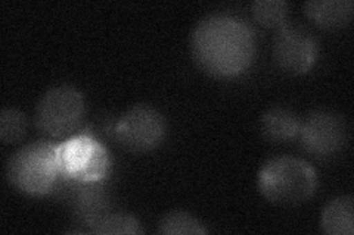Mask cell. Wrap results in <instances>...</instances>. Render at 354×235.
I'll use <instances>...</instances> for the list:
<instances>
[{"label":"cell","mask_w":354,"mask_h":235,"mask_svg":"<svg viewBox=\"0 0 354 235\" xmlns=\"http://www.w3.org/2000/svg\"><path fill=\"white\" fill-rule=\"evenodd\" d=\"M191 49L196 65L205 74L232 78L251 65L256 54V37L245 21L214 14L198 22Z\"/></svg>","instance_id":"1"},{"label":"cell","mask_w":354,"mask_h":235,"mask_svg":"<svg viewBox=\"0 0 354 235\" xmlns=\"http://www.w3.org/2000/svg\"><path fill=\"white\" fill-rule=\"evenodd\" d=\"M259 192L276 205H300L317 188L313 166L295 156H278L266 162L257 178Z\"/></svg>","instance_id":"2"},{"label":"cell","mask_w":354,"mask_h":235,"mask_svg":"<svg viewBox=\"0 0 354 235\" xmlns=\"http://www.w3.org/2000/svg\"><path fill=\"white\" fill-rule=\"evenodd\" d=\"M58 176L57 144L48 141L24 145L6 165V178L10 185L30 196H44L53 192Z\"/></svg>","instance_id":"3"},{"label":"cell","mask_w":354,"mask_h":235,"mask_svg":"<svg viewBox=\"0 0 354 235\" xmlns=\"http://www.w3.org/2000/svg\"><path fill=\"white\" fill-rule=\"evenodd\" d=\"M84 115V97L71 85H57L44 93L36 106L35 122L43 136L73 137Z\"/></svg>","instance_id":"4"},{"label":"cell","mask_w":354,"mask_h":235,"mask_svg":"<svg viewBox=\"0 0 354 235\" xmlns=\"http://www.w3.org/2000/svg\"><path fill=\"white\" fill-rule=\"evenodd\" d=\"M57 158L59 175L86 184L101 183L111 166L105 145L86 132L57 144Z\"/></svg>","instance_id":"5"},{"label":"cell","mask_w":354,"mask_h":235,"mask_svg":"<svg viewBox=\"0 0 354 235\" xmlns=\"http://www.w3.org/2000/svg\"><path fill=\"white\" fill-rule=\"evenodd\" d=\"M167 134V124L160 112L148 105L127 109L113 127L114 140L124 150L145 153L157 149Z\"/></svg>","instance_id":"6"},{"label":"cell","mask_w":354,"mask_h":235,"mask_svg":"<svg viewBox=\"0 0 354 235\" xmlns=\"http://www.w3.org/2000/svg\"><path fill=\"white\" fill-rule=\"evenodd\" d=\"M301 145L316 158H330L346 147L348 128L346 121L334 112L316 110L300 127Z\"/></svg>","instance_id":"7"},{"label":"cell","mask_w":354,"mask_h":235,"mask_svg":"<svg viewBox=\"0 0 354 235\" xmlns=\"http://www.w3.org/2000/svg\"><path fill=\"white\" fill-rule=\"evenodd\" d=\"M317 41L307 28L285 24L273 43V56L279 68L288 74L301 75L312 70L317 59Z\"/></svg>","instance_id":"8"},{"label":"cell","mask_w":354,"mask_h":235,"mask_svg":"<svg viewBox=\"0 0 354 235\" xmlns=\"http://www.w3.org/2000/svg\"><path fill=\"white\" fill-rule=\"evenodd\" d=\"M73 207L75 218L88 229L111 212L109 198L97 183L82 184L73 196Z\"/></svg>","instance_id":"9"},{"label":"cell","mask_w":354,"mask_h":235,"mask_svg":"<svg viewBox=\"0 0 354 235\" xmlns=\"http://www.w3.org/2000/svg\"><path fill=\"white\" fill-rule=\"evenodd\" d=\"M353 9L351 0H310L304 3L306 15L328 30L346 27L353 18Z\"/></svg>","instance_id":"10"},{"label":"cell","mask_w":354,"mask_h":235,"mask_svg":"<svg viewBox=\"0 0 354 235\" xmlns=\"http://www.w3.org/2000/svg\"><path fill=\"white\" fill-rule=\"evenodd\" d=\"M300 119L292 110L282 106H274L264 112L260 121L261 134L272 143L290 141L300 132Z\"/></svg>","instance_id":"11"},{"label":"cell","mask_w":354,"mask_h":235,"mask_svg":"<svg viewBox=\"0 0 354 235\" xmlns=\"http://www.w3.org/2000/svg\"><path fill=\"white\" fill-rule=\"evenodd\" d=\"M320 225L329 235H353V197L341 196L329 201L320 216Z\"/></svg>","instance_id":"12"},{"label":"cell","mask_w":354,"mask_h":235,"mask_svg":"<svg viewBox=\"0 0 354 235\" xmlns=\"http://www.w3.org/2000/svg\"><path fill=\"white\" fill-rule=\"evenodd\" d=\"M158 232L165 235H198L207 234L204 225L191 214L182 210H174L164 215L158 223Z\"/></svg>","instance_id":"13"},{"label":"cell","mask_w":354,"mask_h":235,"mask_svg":"<svg viewBox=\"0 0 354 235\" xmlns=\"http://www.w3.org/2000/svg\"><path fill=\"white\" fill-rule=\"evenodd\" d=\"M92 234L99 235H136L140 234V225L135 216L123 212H109L101 221H97L95 225L88 229Z\"/></svg>","instance_id":"14"},{"label":"cell","mask_w":354,"mask_h":235,"mask_svg":"<svg viewBox=\"0 0 354 235\" xmlns=\"http://www.w3.org/2000/svg\"><path fill=\"white\" fill-rule=\"evenodd\" d=\"M288 3L285 0H256L251 10L259 24L269 28H281L286 24Z\"/></svg>","instance_id":"15"},{"label":"cell","mask_w":354,"mask_h":235,"mask_svg":"<svg viewBox=\"0 0 354 235\" xmlns=\"http://www.w3.org/2000/svg\"><path fill=\"white\" fill-rule=\"evenodd\" d=\"M27 132V116L17 108H5L0 112V140L15 144Z\"/></svg>","instance_id":"16"}]
</instances>
